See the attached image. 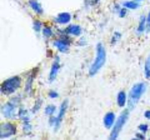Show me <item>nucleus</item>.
Instances as JSON below:
<instances>
[{
	"mask_svg": "<svg viewBox=\"0 0 150 140\" xmlns=\"http://www.w3.org/2000/svg\"><path fill=\"white\" fill-rule=\"evenodd\" d=\"M105 62H106V51L104 49L101 43H99L96 45V57H95V60L93 62L90 69H89V75L90 76H94L95 74H98L100 71V69L105 65Z\"/></svg>",
	"mask_w": 150,
	"mask_h": 140,
	"instance_id": "obj_1",
	"label": "nucleus"
},
{
	"mask_svg": "<svg viewBox=\"0 0 150 140\" xmlns=\"http://www.w3.org/2000/svg\"><path fill=\"white\" fill-rule=\"evenodd\" d=\"M145 91H146V84L145 83H137L133 88H131V90L128 95V108L130 111L134 110V108L137 106L140 98L143 96V94Z\"/></svg>",
	"mask_w": 150,
	"mask_h": 140,
	"instance_id": "obj_2",
	"label": "nucleus"
},
{
	"mask_svg": "<svg viewBox=\"0 0 150 140\" xmlns=\"http://www.w3.org/2000/svg\"><path fill=\"white\" fill-rule=\"evenodd\" d=\"M21 83H23V80L20 76H11V78L6 79V80L1 84V94H5V95L14 94V93L21 86Z\"/></svg>",
	"mask_w": 150,
	"mask_h": 140,
	"instance_id": "obj_3",
	"label": "nucleus"
},
{
	"mask_svg": "<svg viewBox=\"0 0 150 140\" xmlns=\"http://www.w3.org/2000/svg\"><path fill=\"white\" fill-rule=\"evenodd\" d=\"M129 109L123 111V113L120 114V116L118 119H116L114 127L111 128V133H110V139H116L119 136V134L121 132V129H123V127L125 125V123L128 121V118H129Z\"/></svg>",
	"mask_w": 150,
	"mask_h": 140,
	"instance_id": "obj_4",
	"label": "nucleus"
},
{
	"mask_svg": "<svg viewBox=\"0 0 150 140\" xmlns=\"http://www.w3.org/2000/svg\"><path fill=\"white\" fill-rule=\"evenodd\" d=\"M18 108H19V106L16 104H14L11 100H9L6 104H4L1 106V114H3L4 118L13 120V119L18 118V113H16Z\"/></svg>",
	"mask_w": 150,
	"mask_h": 140,
	"instance_id": "obj_5",
	"label": "nucleus"
},
{
	"mask_svg": "<svg viewBox=\"0 0 150 140\" xmlns=\"http://www.w3.org/2000/svg\"><path fill=\"white\" fill-rule=\"evenodd\" d=\"M16 134V127L13 123H3L0 127V138L1 139H6L10 138L13 135Z\"/></svg>",
	"mask_w": 150,
	"mask_h": 140,
	"instance_id": "obj_6",
	"label": "nucleus"
},
{
	"mask_svg": "<svg viewBox=\"0 0 150 140\" xmlns=\"http://www.w3.org/2000/svg\"><path fill=\"white\" fill-rule=\"evenodd\" d=\"M70 44H71V40H70L68 36H62V38L54 40V48H56L59 51H62V53H67L69 51V48H70Z\"/></svg>",
	"mask_w": 150,
	"mask_h": 140,
	"instance_id": "obj_7",
	"label": "nucleus"
},
{
	"mask_svg": "<svg viewBox=\"0 0 150 140\" xmlns=\"http://www.w3.org/2000/svg\"><path fill=\"white\" fill-rule=\"evenodd\" d=\"M83 33V29L80 25H76V24H73V25H69L67 29L64 30V34L67 35H71V36H80Z\"/></svg>",
	"mask_w": 150,
	"mask_h": 140,
	"instance_id": "obj_8",
	"label": "nucleus"
},
{
	"mask_svg": "<svg viewBox=\"0 0 150 140\" xmlns=\"http://www.w3.org/2000/svg\"><path fill=\"white\" fill-rule=\"evenodd\" d=\"M59 69H60L59 57H56V58H55V62H54V64L51 65V70H50V74H49V81H50V83H53V81L55 80L56 75H58Z\"/></svg>",
	"mask_w": 150,
	"mask_h": 140,
	"instance_id": "obj_9",
	"label": "nucleus"
},
{
	"mask_svg": "<svg viewBox=\"0 0 150 140\" xmlns=\"http://www.w3.org/2000/svg\"><path fill=\"white\" fill-rule=\"evenodd\" d=\"M115 114L111 113V111H109V113H106L105 116H104V127L106 129H111L112 127H114L115 124Z\"/></svg>",
	"mask_w": 150,
	"mask_h": 140,
	"instance_id": "obj_10",
	"label": "nucleus"
},
{
	"mask_svg": "<svg viewBox=\"0 0 150 140\" xmlns=\"http://www.w3.org/2000/svg\"><path fill=\"white\" fill-rule=\"evenodd\" d=\"M70 20H71V15L69 13H60L58 16L55 18V21L58 24H62V25H65V24H69Z\"/></svg>",
	"mask_w": 150,
	"mask_h": 140,
	"instance_id": "obj_11",
	"label": "nucleus"
},
{
	"mask_svg": "<svg viewBox=\"0 0 150 140\" xmlns=\"http://www.w3.org/2000/svg\"><path fill=\"white\" fill-rule=\"evenodd\" d=\"M29 6L31 8V10H33V11L36 13V14H39V15H41V14L44 13L43 8H41L40 3L38 1V0H29Z\"/></svg>",
	"mask_w": 150,
	"mask_h": 140,
	"instance_id": "obj_12",
	"label": "nucleus"
},
{
	"mask_svg": "<svg viewBox=\"0 0 150 140\" xmlns=\"http://www.w3.org/2000/svg\"><path fill=\"white\" fill-rule=\"evenodd\" d=\"M116 101H118V105L120 106V108H124V106L128 104V95H126V93L125 91H119Z\"/></svg>",
	"mask_w": 150,
	"mask_h": 140,
	"instance_id": "obj_13",
	"label": "nucleus"
},
{
	"mask_svg": "<svg viewBox=\"0 0 150 140\" xmlns=\"http://www.w3.org/2000/svg\"><path fill=\"white\" fill-rule=\"evenodd\" d=\"M146 25H148V16L145 15H142L140 18V23H139V26H138V33L139 34H142L146 30Z\"/></svg>",
	"mask_w": 150,
	"mask_h": 140,
	"instance_id": "obj_14",
	"label": "nucleus"
},
{
	"mask_svg": "<svg viewBox=\"0 0 150 140\" xmlns=\"http://www.w3.org/2000/svg\"><path fill=\"white\" fill-rule=\"evenodd\" d=\"M123 6L126 9H130V10H135V9H138L140 6V4H139V1H137V0H129V1L123 3Z\"/></svg>",
	"mask_w": 150,
	"mask_h": 140,
	"instance_id": "obj_15",
	"label": "nucleus"
},
{
	"mask_svg": "<svg viewBox=\"0 0 150 140\" xmlns=\"http://www.w3.org/2000/svg\"><path fill=\"white\" fill-rule=\"evenodd\" d=\"M67 108H68V100H65V101L62 103V106H60V109H59V114H58V120L59 121L63 120L64 114H65V111H67Z\"/></svg>",
	"mask_w": 150,
	"mask_h": 140,
	"instance_id": "obj_16",
	"label": "nucleus"
},
{
	"mask_svg": "<svg viewBox=\"0 0 150 140\" xmlns=\"http://www.w3.org/2000/svg\"><path fill=\"white\" fill-rule=\"evenodd\" d=\"M144 75L146 79H150V54L148 59L145 60V64H144Z\"/></svg>",
	"mask_w": 150,
	"mask_h": 140,
	"instance_id": "obj_17",
	"label": "nucleus"
},
{
	"mask_svg": "<svg viewBox=\"0 0 150 140\" xmlns=\"http://www.w3.org/2000/svg\"><path fill=\"white\" fill-rule=\"evenodd\" d=\"M34 74L35 71H33L29 78H28V81H26V85H25V93L26 94H29V93L31 91V84H33V80H34Z\"/></svg>",
	"mask_w": 150,
	"mask_h": 140,
	"instance_id": "obj_18",
	"label": "nucleus"
},
{
	"mask_svg": "<svg viewBox=\"0 0 150 140\" xmlns=\"http://www.w3.org/2000/svg\"><path fill=\"white\" fill-rule=\"evenodd\" d=\"M53 34H54V31H53V29H51L50 26H44V28H43V36H44L45 39L51 38V36H53Z\"/></svg>",
	"mask_w": 150,
	"mask_h": 140,
	"instance_id": "obj_19",
	"label": "nucleus"
},
{
	"mask_svg": "<svg viewBox=\"0 0 150 140\" xmlns=\"http://www.w3.org/2000/svg\"><path fill=\"white\" fill-rule=\"evenodd\" d=\"M55 110H56L55 105H48V106H45V109H44L45 114H46V115H49V116L54 115V114H55Z\"/></svg>",
	"mask_w": 150,
	"mask_h": 140,
	"instance_id": "obj_20",
	"label": "nucleus"
},
{
	"mask_svg": "<svg viewBox=\"0 0 150 140\" xmlns=\"http://www.w3.org/2000/svg\"><path fill=\"white\" fill-rule=\"evenodd\" d=\"M33 26H34V30L36 31V33H39V31H43V23H41L40 20H35L34 21V25H33Z\"/></svg>",
	"mask_w": 150,
	"mask_h": 140,
	"instance_id": "obj_21",
	"label": "nucleus"
},
{
	"mask_svg": "<svg viewBox=\"0 0 150 140\" xmlns=\"http://www.w3.org/2000/svg\"><path fill=\"white\" fill-rule=\"evenodd\" d=\"M18 118H19V119H21V120H24V119L26 118V110H25V109H23V108L18 109Z\"/></svg>",
	"mask_w": 150,
	"mask_h": 140,
	"instance_id": "obj_22",
	"label": "nucleus"
},
{
	"mask_svg": "<svg viewBox=\"0 0 150 140\" xmlns=\"http://www.w3.org/2000/svg\"><path fill=\"white\" fill-rule=\"evenodd\" d=\"M120 38H121V34H120L119 31L114 33V35H112V39H111V44H115V43H118Z\"/></svg>",
	"mask_w": 150,
	"mask_h": 140,
	"instance_id": "obj_23",
	"label": "nucleus"
},
{
	"mask_svg": "<svg viewBox=\"0 0 150 140\" xmlns=\"http://www.w3.org/2000/svg\"><path fill=\"white\" fill-rule=\"evenodd\" d=\"M41 104H43V101H41V99H39V100H38L36 101V104L34 105V106H33V113H38V110H39L40 109V106H41Z\"/></svg>",
	"mask_w": 150,
	"mask_h": 140,
	"instance_id": "obj_24",
	"label": "nucleus"
},
{
	"mask_svg": "<svg viewBox=\"0 0 150 140\" xmlns=\"http://www.w3.org/2000/svg\"><path fill=\"white\" fill-rule=\"evenodd\" d=\"M138 129L140 130V133H146L148 132V129H149V127H148V124H140L139 127H138Z\"/></svg>",
	"mask_w": 150,
	"mask_h": 140,
	"instance_id": "obj_25",
	"label": "nucleus"
},
{
	"mask_svg": "<svg viewBox=\"0 0 150 140\" xmlns=\"http://www.w3.org/2000/svg\"><path fill=\"white\" fill-rule=\"evenodd\" d=\"M30 130H31L30 121H24V132H30Z\"/></svg>",
	"mask_w": 150,
	"mask_h": 140,
	"instance_id": "obj_26",
	"label": "nucleus"
},
{
	"mask_svg": "<svg viewBox=\"0 0 150 140\" xmlns=\"http://www.w3.org/2000/svg\"><path fill=\"white\" fill-rule=\"evenodd\" d=\"M59 94L56 91H49V98L50 99H55V98H58Z\"/></svg>",
	"mask_w": 150,
	"mask_h": 140,
	"instance_id": "obj_27",
	"label": "nucleus"
},
{
	"mask_svg": "<svg viewBox=\"0 0 150 140\" xmlns=\"http://www.w3.org/2000/svg\"><path fill=\"white\" fill-rule=\"evenodd\" d=\"M125 15H126V8L120 9V11H119V16H120V18H124Z\"/></svg>",
	"mask_w": 150,
	"mask_h": 140,
	"instance_id": "obj_28",
	"label": "nucleus"
},
{
	"mask_svg": "<svg viewBox=\"0 0 150 140\" xmlns=\"http://www.w3.org/2000/svg\"><path fill=\"white\" fill-rule=\"evenodd\" d=\"M144 116H145V119H149L150 120V110H146L144 113Z\"/></svg>",
	"mask_w": 150,
	"mask_h": 140,
	"instance_id": "obj_29",
	"label": "nucleus"
},
{
	"mask_svg": "<svg viewBox=\"0 0 150 140\" xmlns=\"http://www.w3.org/2000/svg\"><path fill=\"white\" fill-rule=\"evenodd\" d=\"M137 138H139V139H144V135H143V134H137Z\"/></svg>",
	"mask_w": 150,
	"mask_h": 140,
	"instance_id": "obj_30",
	"label": "nucleus"
},
{
	"mask_svg": "<svg viewBox=\"0 0 150 140\" xmlns=\"http://www.w3.org/2000/svg\"><path fill=\"white\" fill-rule=\"evenodd\" d=\"M137 1H143V0H137Z\"/></svg>",
	"mask_w": 150,
	"mask_h": 140,
	"instance_id": "obj_31",
	"label": "nucleus"
},
{
	"mask_svg": "<svg viewBox=\"0 0 150 140\" xmlns=\"http://www.w3.org/2000/svg\"><path fill=\"white\" fill-rule=\"evenodd\" d=\"M149 139H150V138H149Z\"/></svg>",
	"mask_w": 150,
	"mask_h": 140,
	"instance_id": "obj_32",
	"label": "nucleus"
}]
</instances>
